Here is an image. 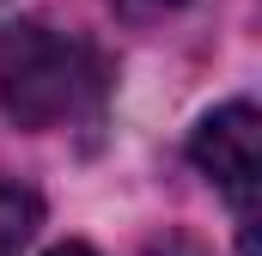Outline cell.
Here are the masks:
<instances>
[{
  "label": "cell",
  "mask_w": 262,
  "mask_h": 256,
  "mask_svg": "<svg viewBox=\"0 0 262 256\" xmlns=\"http://www.w3.org/2000/svg\"><path fill=\"white\" fill-rule=\"evenodd\" d=\"M85 92V49L43 25L0 31V110L25 128H55Z\"/></svg>",
  "instance_id": "6da1fadb"
},
{
  "label": "cell",
  "mask_w": 262,
  "mask_h": 256,
  "mask_svg": "<svg viewBox=\"0 0 262 256\" xmlns=\"http://www.w3.org/2000/svg\"><path fill=\"white\" fill-rule=\"evenodd\" d=\"M122 6H128V12H140V18H146V12H171V6H183V0H122Z\"/></svg>",
  "instance_id": "277c9868"
},
{
  "label": "cell",
  "mask_w": 262,
  "mask_h": 256,
  "mask_svg": "<svg viewBox=\"0 0 262 256\" xmlns=\"http://www.w3.org/2000/svg\"><path fill=\"white\" fill-rule=\"evenodd\" d=\"M37 195L25 189V183H6L0 177V256H18L31 244V232H37Z\"/></svg>",
  "instance_id": "3957f363"
},
{
  "label": "cell",
  "mask_w": 262,
  "mask_h": 256,
  "mask_svg": "<svg viewBox=\"0 0 262 256\" xmlns=\"http://www.w3.org/2000/svg\"><path fill=\"white\" fill-rule=\"evenodd\" d=\"M195 165L226 189V201L238 207L244 232L256 220V183H262V122H256V104H220L213 116H201L195 140H189Z\"/></svg>",
  "instance_id": "7a4b0ae2"
},
{
  "label": "cell",
  "mask_w": 262,
  "mask_h": 256,
  "mask_svg": "<svg viewBox=\"0 0 262 256\" xmlns=\"http://www.w3.org/2000/svg\"><path fill=\"white\" fill-rule=\"evenodd\" d=\"M49 256H98V250H85V244H55Z\"/></svg>",
  "instance_id": "5b68a950"
}]
</instances>
